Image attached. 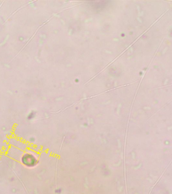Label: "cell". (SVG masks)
<instances>
[{"label": "cell", "mask_w": 172, "mask_h": 194, "mask_svg": "<svg viewBox=\"0 0 172 194\" xmlns=\"http://www.w3.org/2000/svg\"><path fill=\"white\" fill-rule=\"evenodd\" d=\"M23 162L28 166H33L36 163V159L32 155H26L23 158Z\"/></svg>", "instance_id": "cell-1"}]
</instances>
